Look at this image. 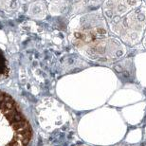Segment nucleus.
Segmentation results:
<instances>
[{"mask_svg":"<svg viewBox=\"0 0 146 146\" xmlns=\"http://www.w3.org/2000/svg\"><path fill=\"white\" fill-rule=\"evenodd\" d=\"M70 24V39L84 55L93 60L109 61L123 54L121 44L109 35L100 14L79 16Z\"/></svg>","mask_w":146,"mask_h":146,"instance_id":"f257e3e1","label":"nucleus"},{"mask_svg":"<svg viewBox=\"0 0 146 146\" xmlns=\"http://www.w3.org/2000/svg\"><path fill=\"white\" fill-rule=\"evenodd\" d=\"M31 138V124L18 104L0 91V146H29Z\"/></svg>","mask_w":146,"mask_h":146,"instance_id":"f03ea898","label":"nucleus"},{"mask_svg":"<svg viewBox=\"0 0 146 146\" xmlns=\"http://www.w3.org/2000/svg\"><path fill=\"white\" fill-rule=\"evenodd\" d=\"M111 30L124 42L136 44L146 27V8L139 7L116 22L109 24Z\"/></svg>","mask_w":146,"mask_h":146,"instance_id":"7ed1b4c3","label":"nucleus"},{"mask_svg":"<svg viewBox=\"0 0 146 146\" xmlns=\"http://www.w3.org/2000/svg\"><path fill=\"white\" fill-rule=\"evenodd\" d=\"M141 6V0H106L103 10L109 24H112Z\"/></svg>","mask_w":146,"mask_h":146,"instance_id":"20e7f679","label":"nucleus"},{"mask_svg":"<svg viewBox=\"0 0 146 146\" xmlns=\"http://www.w3.org/2000/svg\"><path fill=\"white\" fill-rule=\"evenodd\" d=\"M29 14L33 16V18H45L46 15V6L45 2L36 1L31 3L30 8H29Z\"/></svg>","mask_w":146,"mask_h":146,"instance_id":"39448f33","label":"nucleus"},{"mask_svg":"<svg viewBox=\"0 0 146 146\" xmlns=\"http://www.w3.org/2000/svg\"><path fill=\"white\" fill-rule=\"evenodd\" d=\"M49 3V11L52 14H61L66 10L68 0H48Z\"/></svg>","mask_w":146,"mask_h":146,"instance_id":"423d86ee","label":"nucleus"},{"mask_svg":"<svg viewBox=\"0 0 146 146\" xmlns=\"http://www.w3.org/2000/svg\"><path fill=\"white\" fill-rule=\"evenodd\" d=\"M76 6H81V7H90V6H97L102 0H74Z\"/></svg>","mask_w":146,"mask_h":146,"instance_id":"0eeeda50","label":"nucleus"},{"mask_svg":"<svg viewBox=\"0 0 146 146\" xmlns=\"http://www.w3.org/2000/svg\"><path fill=\"white\" fill-rule=\"evenodd\" d=\"M17 7V0H0V8L2 9H15Z\"/></svg>","mask_w":146,"mask_h":146,"instance_id":"6e6552de","label":"nucleus"},{"mask_svg":"<svg viewBox=\"0 0 146 146\" xmlns=\"http://www.w3.org/2000/svg\"><path fill=\"white\" fill-rule=\"evenodd\" d=\"M8 72V68H7V65H6V60L4 56H3L2 52L0 51V78L2 76H4L5 74H7Z\"/></svg>","mask_w":146,"mask_h":146,"instance_id":"1a4fd4ad","label":"nucleus"},{"mask_svg":"<svg viewBox=\"0 0 146 146\" xmlns=\"http://www.w3.org/2000/svg\"><path fill=\"white\" fill-rule=\"evenodd\" d=\"M117 146H130V145H126V144H119V145H117Z\"/></svg>","mask_w":146,"mask_h":146,"instance_id":"9d476101","label":"nucleus"},{"mask_svg":"<svg viewBox=\"0 0 146 146\" xmlns=\"http://www.w3.org/2000/svg\"><path fill=\"white\" fill-rule=\"evenodd\" d=\"M23 2H29V1H31V0H22Z\"/></svg>","mask_w":146,"mask_h":146,"instance_id":"9b49d317","label":"nucleus"},{"mask_svg":"<svg viewBox=\"0 0 146 146\" xmlns=\"http://www.w3.org/2000/svg\"><path fill=\"white\" fill-rule=\"evenodd\" d=\"M145 46H146V40H145Z\"/></svg>","mask_w":146,"mask_h":146,"instance_id":"f8f14e48","label":"nucleus"}]
</instances>
